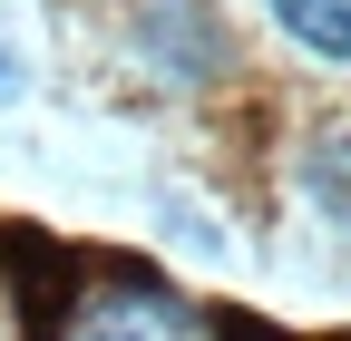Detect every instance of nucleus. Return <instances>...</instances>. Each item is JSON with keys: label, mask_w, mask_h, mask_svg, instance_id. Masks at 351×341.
Masks as SVG:
<instances>
[{"label": "nucleus", "mask_w": 351, "mask_h": 341, "mask_svg": "<svg viewBox=\"0 0 351 341\" xmlns=\"http://www.w3.org/2000/svg\"><path fill=\"white\" fill-rule=\"evenodd\" d=\"M59 341H215V322L195 303H176L156 283H108V292H78Z\"/></svg>", "instance_id": "f257e3e1"}, {"label": "nucleus", "mask_w": 351, "mask_h": 341, "mask_svg": "<svg viewBox=\"0 0 351 341\" xmlns=\"http://www.w3.org/2000/svg\"><path fill=\"white\" fill-rule=\"evenodd\" d=\"M263 10H274V29L293 39L302 59L351 68V0H263Z\"/></svg>", "instance_id": "f03ea898"}, {"label": "nucleus", "mask_w": 351, "mask_h": 341, "mask_svg": "<svg viewBox=\"0 0 351 341\" xmlns=\"http://www.w3.org/2000/svg\"><path fill=\"white\" fill-rule=\"evenodd\" d=\"M302 186H313V205L332 225H351V137H322L313 156H302Z\"/></svg>", "instance_id": "7ed1b4c3"}, {"label": "nucleus", "mask_w": 351, "mask_h": 341, "mask_svg": "<svg viewBox=\"0 0 351 341\" xmlns=\"http://www.w3.org/2000/svg\"><path fill=\"white\" fill-rule=\"evenodd\" d=\"M20 88H29V49H20V29L0 20V108H10Z\"/></svg>", "instance_id": "20e7f679"}]
</instances>
